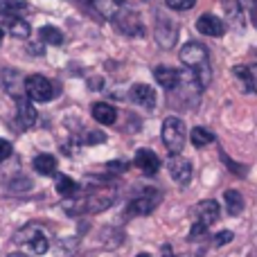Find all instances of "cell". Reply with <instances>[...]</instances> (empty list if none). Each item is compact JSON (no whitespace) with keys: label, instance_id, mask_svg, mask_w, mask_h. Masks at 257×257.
<instances>
[{"label":"cell","instance_id":"7402d4cb","mask_svg":"<svg viewBox=\"0 0 257 257\" xmlns=\"http://www.w3.org/2000/svg\"><path fill=\"white\" fill-rule=\"evenodd\" d=\"M0 81H3L5 90L12 95H18V86H21V75L16 70H3L0 72Z\"/></svg>","mask_w":257,"mask_h":257},{"label":"cell","instance_id":"7c38bea8","mask_svg":"<svg viewBox=\"0 0 257 257\" xmlns=\"http://www.w3.org/2000/svg\"><path fill=\"white\" fill-rule=\"evenodd\" d=\"M196 30L205 36L219 39V36H223V32H226V25H223V21L219 16H214V14H203V16L196 21Z\"/></svg>","mask_w":257,"mask_h":257},{"label":"cell","instance_id":"ac0fdd59","mask_svg":"<svg viewBox=\"0 0 257 257\" xmlns=\"http://www.w3.org/2000/svg\"><path fill=\"white\" fill-rule=\"evenodd\" d=\"M93 117L99 122V124H115L117 111L111 106V104L99 102V104H95V106H93Z\"/></svg>","mask_w":257,"mask_h":257},{"label":"cell","instance_id":"d590c367","mask_svg":"<svg viewBox=\"0 0 257 257\" xmlns=\"http://www.w3.org/2000/svg\"><path fill=\"white\" fill-rule=\"evenodd\" d=\"M136 257H151L149 253H140V255H136Z\"/></svg>","mask_w":257,"mask_h":257},{"label":"cell","instance_id":"9c48e42d","mask_svg":"<svg viewBox=\"0 0 257 257\" xmlns=\"http://www.w3.org/2000/svg\"><path fill=\"white\" fill-rule=\"evenodd\" d=\"M167 167H169L172 178L178 185H187L192 181V163L187 158H183V156H172Z\"/></svg>","mask_w":257,"mask_h":257},{"label":"cell","instance_id":"8fae6325","mask_svg":"<svg viewBox=\"0 0 257 257\" xmlns=\"http://www.w3.org/2000/svg\"><path fill=\"white\" fill-rule=\"evenodd\" d=\"M136 165L145 176H156L160 169V158L151 149H138L136 151Z\"/></svg>","mask_w":257,"mask_h":257},{"label":"cell","instance_id":"83f0119b","mask_svg":"<svg viewBox=\"0 0 257 257\" xmlns=\"http://www.w3.org/2000/svg\"><path fill=\"white\" fill-rule=\"evenodd\" d=\"M232 232L230 230H223V232H219V235H214V239H212V244L214 246H223V244H230L232 241Z\"/></svg>","mask_w":257,"mask_h":257},{"label":"cell","instance_id":"f1b7e54d","mask_svg":"<svg viewBox=\"0 0 257 257\" xmlns=\"http://www.w3.org/2000/svg\"><path fill=\"white\" fill-rule=\"evenodd\" d=\"M86 145H99V142H106V136L104 133H97V131H93V133H86Z\"/></svg>","mask_w":257,"mask_h":257},{"label":"cell","instance_id":"484cf974","mask_svg":"<svg viewBox=\"0 0 257 257\" xmlns=\"http://www.w3.org/2000/svg\"><path fill=\"white\" fill-rule=\"evenodd\" d=\"M7 187L9 190H14V192H25V190H30L32 187V181L30 178H14V181L7 183Z\"/></svg>","mask_w":257,"mask_h":257},{"label":"cell","instance_id":"44dd1931","mask_svg":"<svg viewBox=\"0 0 257 257\" xmlns=\"http://www.w3.org/2000/svg\"><path fill=\"white\" fill-rule=\"evenodd\" d=\"M57 192L63 199H75L79 194V185L70 176H57Z\"/></svg>","mask_w":257,"mask_h":257},{"label":"cell","instance_id":"6da1fadb","mask_svg":"<svg viewBox=\"0 0 257 257\" xmlns=\"http://www.w3.org/2000/svg\"><path fill=\"white\" fill-rule=\"evenodd\" d=\"M181 61L187 66V70H192L196 75V79H199V84L208 86L210 79H212V70H210V57H208V48L201 43H196V41H190V43H185L181 48Z\"/></svg>","mask_w":257,"mask_h":257},{"label":"cell","instance_id":"603a6c76","mask_svg":"<svg viewBox=\"0 0 257 257\" xmlns=\"http://www.w3.org/2000/svg\"><path fill=\"white\" fill-rule=\"evenodd\" d=\"M190 138H192V145H194V147H205V145H210V142H214L212 133H210L208 128H201V126L192 128Z\"/></svg>","mask_w":257,"mask_h":257},{"label":"cell","instance_id":"7a4b0ae2","mask_svg":"<svg viewBox=\"0 0 257 257\" xmlns=\"http://www.w3.org/2000/svg\"><path fill=\"white\" fill-rule=\"evenodd\" d=\"M14 241H16L18 246H23V248L32 250L34 255H45L50 250V244H52L48 230H45L41 223H27V226H23L21 230L14 235Z\"/></svg>","mask_w":257,"mask_h":257},{"label":"cell","instance_id":"5b68a950","mask_svg":"<svg viewBox=\"0 0 257 257\" xmlns=\"http://www.w3.org/2000/svg\"><path fill=\"white\" fill-rule=\"evenodd\" d=\"M160 201H163L160 192L154 190V187H149V190H145L140 196H136V199L126 205V214L128 217H147V214H151L156 208H158Z\"/></svg>","mask_w":257,"mask_h":257},{"label":"cell","instance_id":"d6a6232c","mask_svg":"<svg viewBox=\"0 0 257 257\" xmlns=\"http://www.w3.org/2000/svg\"><path fill=\"white\" fill-rule=\"evenodd\" d=\"M165 257H176V255H172V250H169V246H165Z\"/></svg>","mask_w":257,"mask_h":257},{"label":"cell","instance_id":"4dcf8cb0","mask_svg":"<svg viewBox=\"0 0 257 257\" xmlns=\"http://www.w3.org/2000/svg\"><path fill=\"white\" fill-rule=\"evenodd\" d=\"M108 169H115V172H126L128 165L126 163H111V165H108Z\"/></svg>","mask_w":257,"mask_h":257},{"label":"cell","instance_id":"52a82bcc","mask_svg":"<svg viewBox=\"0 0 257 257\" xmlns=\"http://www.w3.org/2000/svg\"><path fill=\"white\" fill-rule=\"evenodd\" d=\"M219 212H221V208H219V203L214 199L201 201V203H196V208H194V214H196L194 223H199V226H203V228H210L212 223L219 221Z\"/></svg>","mask_w":257,"mask_h":257},{"label":"cell","instance_id":"d6986e66","mask_svg":"<svg viewBox=\"0 0 257 257\" xmlns=\"http://www.w3.org/2000/svg\"><path fill=\"white\" fill-rule=\"evenodd\" d=\"M57 158L50 154H41L34 158V169L36 174H41V176H52L54 172H57Z\"/></svg>","mask_w":257,"mask_h":257},{"label":"cell","instance_id":"8992f818","mask_svg":"<svg viewBox=\"0 0 257 257\" xmlns=\"http://www.w3.org/2000/svg\"><path fill=\"white\" fill-rule=\"evenodd\" d=\"M111 23L115 25V30L120 32V34H126V36H145V25H142L140 16H138L133 9L122 7L120 12H117V16L113 18Z\"/></svg>","mask_w":257,"mask_h":257},{"label":"cell","instance_id":"4fadbf2b","mask_svg":"<svg viewBox=\"0 0 257 257\" xmlns=\"http://www.w3.org/2000/svg\"><path fill=\"white\" fill-rule=\"evenodd\" d=\"M154 77H156V81H158V84L167 90V93H172L174 88H178V86H181L183 72L174 70V68H167V66H158V68H154Z\"/></svg>","mask_w":257,"mask_h":257},{"label":"cell","instance_id":"ba28073f","mask_svg":"<svg viewBox=\"0 0 257 257\" xmlns=\"http://www.w3.org/2000/svg\"><path fill=\"white\" fill-rule=\"evenodd\" d=\"M0 27H7V32H12L14 36L18 39H27L32 32L30 23L25 18H21L18 14H12V12H0Z\"/></svg>","mask_w":257,"mask_h":257},{"label":"cell","instance_id":"3957f363","mask_svg":"<svg viewBox=\"0 0 257 257\" xmlns=\"http://www.w3.org/2000/svg\"><path fill=\"white\" fill-rule=\"evenodd\" d=\"M163 142L172 156H181L183 147H185V124L181 117L169 115L163 122Z\"/></svg>","mask_w":257,"mask_h":257},{"label":"cell","instance_id":"ffe728a7","mask_svg":"<svg viewBox=\"0 0 257 257\" xmlns=\"http://www.w3.org/2000/svg\"><path fill=\"white\" fill-rule=\"evenodd\" d=\"M223 201H226L228 214H232V217L241 214V210H244V196H241L237 190H226L223 192Z\"/></svg>","mask_w":257,"mask_h":257},{"label":"cell","instance_id":"2e32d148","mask_svg":"<svg viewBox=\"0 0 257 257\" xmlns=\"http://www.w3.org/2000/svg\"><path fill=\"white\" fill-rule=\"evenodd\" d=\"M235 77L239 79L241 88L257 95V63L255 66H237L235 68Z\"/></svg>","mask_w":257,"mask_h":257},{"label":"cell","instance_id":"e0dca14e","mask_svg":"<svg viewBox=\"0 0 257 257\" xmlns=\"http://www.w3.org/2000/svg\"><path fill=\"white\" fill-rule=\"evenodd\" d=\"M93 7L99 16L113 21V18L117 16V12L124 7V3H122V0H93Z\"/></svg>","mask_w":257,"mask_h":257},{"label":"cell","instance_id":"1f68e13d","mask_svg":"<svg viewBox=\"0 0 257 257\" xmlns=\"http://www.w3.org/2000/svg\"><path fill=\"white\" fill-rule=\"evenodd\" d=\"M241 5H244V7H253V5L257 3V0H239Z\"/></svg>","mask_w":257,"mask_h":257},{"label":"cell","instance_id":"277c9868","mask_svg":"<svg viewBox=\"0 0 257 257\" xmlns=\"http://www.w3.org/2000/svg\"><path fill=\"white\" fill-rule=\"evenodd\" d=\"M57 93L59 88L43 75H32L25 79V95L32 102H50L52 97H57Z\"/></svg>","mask_w":257,"mask_h":257},{"label":"cell","instance_id":"e575fe53","mask_svg":"<svg viewBox=\"0 0 257 257\" xmlns=\"http://www.w3.org/2000/svg\"><path fill=\"white\" fill-rule=\"evenodd\" d=\"M3 39H5V30L0 27V43H3Z\"/></svg>","mask_w":257,"mask_h":257},{"label":"cell","instance_id":"30bf717a","mask_svg":"<svg viewBox=\"0 0 257 257\" xmlns=\"http://www.w3.org/2000/svg\"><path fill=\"white\" fill-rule=\"evenodd\" d=\"M176 39H178V30L172 21L163 18V21L156 23V41H158L160 48H165V50L174 48V45H176Z\"/></svg>","mask_w":257,"mask_h":257},{"label":"cell","instance_id":"cb8c5ba5","mask_svg":"<svg viewBox=\"0 0 257 257\" xmlns=\"http://www.w3.org/2000/svg\"><path fill=\"white\" fill-rule=\"evenodd\" d=\"M41 39L45 41V43H50V45H61L63 43V34L57 30V27H50V25H45V27H41Z\"/></svg>","mask_w":257,"mask_h":257},{"label":"cell","instance_id":"d4e9b609","mask_svg":"<svg viewBox=\"0 0 257 257\" xmlns=\"http://www.w3.org/2000/svg\"><path fill=\"white\" fill-rule=\"evenodd\" d=\"M165 5L169 9H174V12H187V9H192L196 5V0H165Z\"/></svg>","mask_w":257,"mask_h":257},{"label":"cell","instance_id":"5bb4252c","mask_svg":"<svg viewBox=\"0 0 257 257\" xmlns=\"http://www.w3.org/2000/svg\"><path fill=\"white\" fill-rule=\"evenodd\" d=\"M133 104H140L145 108H154L156 106V90L147 84H136L131 86V93H128Z\"/></svg>","mask_w":257,"mask_h":257},{"label":"cell","instance_id":"4316f807","mask_svg":"<svg viewBox=\"0 0 257 257\" xmlns=\"http://www.w3.org/2000/svg\"><path fill=\"white\" fill-rule=\"evenodd\" d=\"M12 151H14L12 142L5 140V138H0V163H5V160H7L9 156H12Z\"/></svg>","mask_w":257,"mask_h":257},{"label":"cell","instance_id":"836d02e7","mask_svg":"<svg viewBox=\"0 0 257 257\" xmlns=\"http://www.w3.org/2000/svg\"><path fill=\"white\" fill-rule=\"evenodd\" d=\"M7 257H27V255H23V253H12V255H7Z\"/></svg>","mask_w":257,"mask_h":257},{"label":"cell","instance_id":"9a60e30c","mask_svg":"<svg viewBox=\"0 0 257 257\" xmlns=\"http://www.w3.org/2000/svg\"><path fill=\"white\" fill-rule=\"evenodd\" d=\"M16 113H18V122H21L23 128H32V126L36 124V117H39V113H36V108L32 106V99L30 97H18Z\"/></svg>","mask_w":257,"mask_h":257},{"label":"cell","instance_id":"f546056e","mask_svg":"<svg viewBox=\"0 0 257 257\" xmlns=\"http://www.w3.org/2000/svg\"><path fill=\"white\" fill-rule=\"evenodd\" d=\"M221 160H223V163H226V165H228V167H230V169H232V172H235V174H237V176H244V174H246V167H241V165H235V163H232V160H230V158H228V156H226V154H221Z\"/></svg>","mask_w":257,"mask_h":257}]
</instances>
